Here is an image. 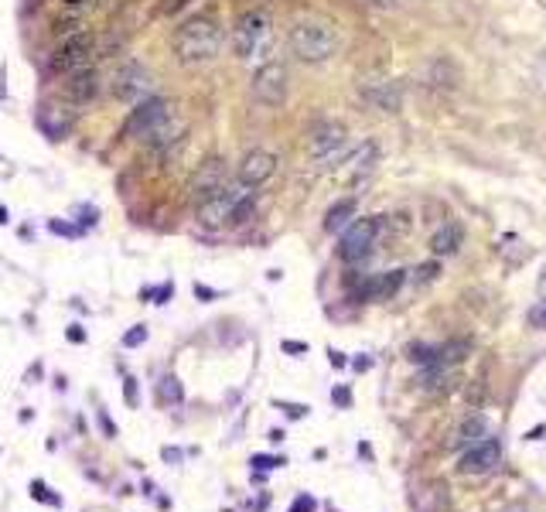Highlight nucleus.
Listing matches in <instances>:
<instances>
[{
  "mask_svg": "<svg viewBox=\"0 0 546 512\" xmlns=\"http://www.w3.org/2000/svg\"><path fill=\"white\" fill-rule=\"evenodd\" d=\"M123 134L140 140V144H151V147H168L171 140H178L181 123L175 120V106L168 99L151 96L130 110V117L123 123Z\"/></svg>",
  "mask_w": 546,
  "mask_h": 512,
  "instance_id": "obj_1",
  "label": "nucleus"
},
{
  "mask_svg": "<svg viewBox=\"0 0 546 512\" xmlns=\"http://www.w3.org/2000/svg\"><path fill=\"white\" fill-rule=\"evenodd\" d=\"M222 24L209 14H198V18H188L171 38V48L181 65H205L212 62L219 52H222Z\"/></svg>",
  "mask_w": 546,
  "mask_h": 512,
  "instance_id": "obj_2",
  "label": "nucleus"
},
{
  "mask_svg": "<svg viewBox=\"0 0 546 512\" xmlns=\"http://www.w3.org/2000/svg\"><path fill=\"white\" fill-rule=\"evenodd\" d=\"M291 52L301 62H328L338 52V31L332 21L321 18H304L291 28Z\"/></svg>",
  "mask_w": 546,
  "mask_h": 512,
  "instance_id": "obj_3",
  "label": "nucleus"
},
{
  "mask_svg": "<svg viewBox=\"0 0 546 512\" xmlns=\"http://www.w3.org/2000/svg\"><path fill=\"white\" fill-rule=\"evenodd\" d=\"M93 59H96V35H89V31H76V35H69V38L52 52L48 69H52L55 76H76V72H82V69H89V62Z\"/></svg>",
  "mask_w": 546,
  "mask_h": 512,
  "instance_id": "obj_4",
  "label": "nucleus"
},
{
  "mask_svg": "<svg viewBox=\"0 0 546 512\" xmlns=\"http://www.w3.org/2000/svg\"><path fill=\"white\" fill-rule=\"evenodd\" d=\"M270 38V21L263 18L260 11H246L243 18L233 24V52L236 59L250 62L253 55L263 52V45Z\"/></svg>",
  "mask_w": 546,
  "mask_h": 512,
  "instance_id": "obj_5",
  "label": "nucleus"
},
{
  "mask_svg": "<svg viewBox=\"0 0 546 512\" xmlns=\"http://www.w3.org/2000/svg\"><path fill=\"white\" fill-rule=\"evenodd\" d=\"M250 188L246 185H229V188H222L219 195L205 198V202H198L195 205V219L202 229H226L229 222H233V212H236V202L246 195Z\"/></svg>",
  "mask_w": 546,
  "mask_h": 512,
  "instance_id": "obj_6",
  "label": "nucleus"
},
{
  "mask_svg": "<svg viewBox=\"0 0 546 512\" xmlns=\"http://www.w3.org/2000/svg\"><path fill=\"white\" fill-rule=\"evenodd\" d=\"M287 65L284 62H263L253 72V99L260 106H280L287 99Z\"/></svg>",
  "mask_w": 546,
  "mask_h": 512,
  "instance_id": "obj_7",
  "label": "nucleus"
},
{
  "mask_svg": "<svg viewBox=\"0 0 546 512\" xmlns=\"http://www.w3.org/2000/svg\"><path fill=\"white\" fill-rule=\"evenodd\" d=\"M379 229H383L379 219H355L349 229H345L342 243H338V256H342L345 263L366 260V256L372 253V246H376V239H379Z\"/></svg>",
  "mask_w": 546,
  "mask_h": 512,
  "instance_id": "obj_8",
  "label": "nucleus"
},
{
  "mask_svg": "<svg viewBox=\"0 0 546 512\" xmlns=\"http://www.w3.org/2000/svg\"><path fill=\"white\" fill-rule=\"evenodd\" d=\"M151 93H154V76L144 69V65H136V62H130V65H123L117 72V79H113V96L123 99V103H144V99H151Z\"/></svg>",
  "mask_w": 546,
  "mask_h": 512,
  "instance_id": "obj_9",
  "label": "nucleus"
},
{
  "mask_svg": "<svg viewBox=\"0 0 546 512\" xmlns=\"http://www.w3.org/2000/svg\"><path fill=\"white\" fill-rule=\"evenodd\" d=\"M345 140H349V130H345V123H338V120H325V123H318L311 130V137H308V151H311V158L318 161H338L342 158V151H345Z\"/></svg>",
  "mask_w": 546,
  "mask_h": 512,
  "instance_id": "obj_10",
  "label": "nucleus"
},
{
  "mask_svg": "<svg viewBox=\"0 0 546 512\" xmlns=\"http://www.w3.org/2000/svg\"><path fill=\"white\" fill-rule=\"evenodd\" d=\"M499 461H502V441H499V437H482V441H475L468 451L461 454L458 472L461 475H488V472L499 468Z\"/></svg>",
  "mask_w": 546,
  "mask_h": 512,
  "instance_id": "obj_11",
  "label": "nucleus"
},
{
  "mask_svg": "<svg viewBox=\"0 0 546 512\" xmlns=\"http://www.w3.org/2000/svg\"><path fill=\"white\" fill-rule=\"evenodd\" d=\"M222 188H229V168L222 158H209L198 164V171L188 181V192L195 195V202H205V198L219 195Z\"/></svg>",
  "mask_w": 546,
  "mask_h": 512,
  "instance_id": "obj_12",
  "label": "nucleus"
},
{
  "mask_svg": "<svg viewBox=\"0 0 546 512\" xmlns=\"http://www.w3.org/2000/svg\"><path fill=\"white\" fill-rule=\"evenodd\" d=\"M273 171H277V158L263 147H253L250 154H243L239 168H236V181L246 185V188H260L263 181H270Z\"/></svg>",
  "mask_w": 546,
  "mask_h": 512,
  "instance_id": "obj_13",
  "label": "nucleus"
},
{
  "mask_svg": "<svg viewBox=\"0 0 546 512\" xmlns=\"http://www.w3.org/2000/svg\"><path fill=\"white\" fill-rule=\"evenodd\" d=\"M96 93H99V79H96L93 69H82L76 76H69V82H65V96L72 99V103H79V106L93 103Z\"/></svg>",
  "mask_w": 546,
  "mask_h": 512,
  "instance_id": "obj_14",
  "label": "nucleus"
},
{
  "mask_svg": "<svg viewBox=\"0 0 546 512\" xmlns=\"http://www.w3.org/2000/svg\"><path fill=\"white\" fill-rule=\"evenodd\" d=\"M407 280V274L403 270H390V274H379L372 277V280H366L362 287H359V297H376V301H386V297H393L396 291H400V284Z\"/></svg>",
  "mask_w": 546,
  "mask_h": 512,
  "instance_id": "obj_15",
  "label": "nucleus"
},
{
  "mask_svg": "<svg viewBox=\"0 0 546 512\" xmlns=\"http://www.w3.org/2000/svg\"><path fill=\"white\" fill-rule=\"evenodd\" d=\"M38 127L48 140H65L72 134V117L65 110H55V106H45L38 113Z\"/></svg>",
  "mask_w": 546,
  "mask_h": 512,
  "instance_id": "obj_16",
  "label": "nucleus"
},
{
  "mask_svg": "<svg viewBox=\"0 0 546 512\" xmlns=\"http://www.w3.org/2000/svg\"><path fill=\"white\" fill-rule=\"evenodd\" d=\"M465 243V229L458 222H444V229H437L430 239V253L434 256H454Z\"/></svg>",
  "mask_w": 546,
  "mask_h": 512,
  "instance_id": "obj_17",
  "label": "nucleus"
},
{
  "mask_svg": "<svg viewBox=\"0 0 546 512\" xmlns=\"http://www.w3.org/2000/svg\"><path fill=\"white\" fill-rule=\"evenodd\" d=\"M355 212H359V202H355V198H338L332 209H328V216H325V233H342V229H349Z\"/></svg>",
  "mask_w": 546,
  "mask_h": 512,
  "instance_id": "obj_18",
  "label": "nucleus"
},
{
  "mask_svg": "<svg viewBox=\"0 0 546 512\" xmlns=\"http://www.w3.org/2000/svg\"><path fill=\"white\" fill-rule=\"evenodd\" d=\"M417 509L420 512H448V489L444 485H427L424 492L417 495Z\"/></svg>",
  "mask_w": 546,
  "mask_h": 512,
  "instance_id": "obj_19",
  "label": "nucleus"
},
{
  "mask_svg": "<svg viewBox=\"0 0 546 512\" xmlns=\"http://www.w3.org/2000/svg\"><path fill=\"white\" fill-rule=\"evenodd\" d=\"M157 400L168 403V407H178V403L185 400L181 379H178V376H161V383H157Z\"/></svg>",
  "mask_w": 546,
  "mask_h": 512,
  "instance_id": "obj_20",
  "label": "nucleus"
},
{
  "mask_svg": "<svg viewBox=\"0 0 546 512\" xmlns=\"http://www.w3.org/2000/svg\"><path fill=\"white\" fill-rule=\"evenodd\" d=\"M482 434H485V417L475 414L461 424V431L454 434V444H475V441H482Z\"/></svg>",
  "mask_w": 546,
  "mask_h": 512,
  "instance_id": "obj_21",
  "label": "nucleus"
},
{
  "mask_svg": "<svg viewBox=\"0 0 546 512\" xmlns=\"http://www.w3.org/2000/svg\"><path fill=\"white\" fill-rule=\"evenodd\" d=\"M468 352H471V345L465 342V338L448 342V345H441V349H437V366H454V362H461Z\"/></svg>",
  "mask_w": 546,
  "mask_h": 512,
  "instance_id": "obj_22",
  "label": "nucleus"
},
{
  "mask_svg": "<svg viewBox=\"0 0 546 512\" xmlns=\"http://www.w3.org/2000/svg\"><path fill=\"white\" fill-rule=\"evenodd\" d=\"M256 212V192H246V195L236 202V212H233V222L229 226H246Z\"/></svg>",
  "mask_w": 546,
  "mask_h": 512,
  "instance_id": "obj_23",
  "label": "nucleus"
},
{
  "mask_svg": "<svg viewBox=\"0 0 546 512\" xmlns=\"http://www.w3.org/2000/svg\"><path fill=\"white\" fill-rule=\"evenodd\" d=\"M366 99H369V103H376L379 110H400V93H396L393 86H383L379 93L366 89Z\"/></svg>",
  "mask_w": 546,
  "mask_h": 512,
  "instance_id": "obj_24",
  "label": "nucleus"
},
{
  "mask_svg": "<svg viewBox=\"0 0 546 512\" xmlns=\"http://www.w3.org/2000/svg\"><path fill=\"white\" fill-rule=\"evenodd\" d=\"M31 495H35L38 502H45V506H55V509L62 506V499H59L55 492H52V489H48L45 482H31Z\"/></svg>",
  "mask_w": 546,
  "mask_h": 512,
  "instance_id": "obj_25",
  "label": "nucleus"
},
{
  "mask_svg": "<svg viewBox=\"0 0 546 512\" xmlns=\"http://www.w3.org/2000/svg\"><path fill=\"white\" fill-rule=\"evenodd\" d=\"M250 465H253L256 472H273V468H284L287 461H284V458H270V454H253Z\"/></svg>",
  "mask_w": 546,
  "mask_h": 512,
  "instance_id": "obj_26",
  "label": "nucleus"
},
{
  "mask_svg": "<svg viewBox=\"0 0 546 512\" xmlns=\"http://www.w3.org/2000/svg\"><path fill=\"white\" fill-rule=\"evenodd\" d=\"M526 321H529V328H540V332H543L546 328V301H536V304L529 308Z\"/></svg>",
  "mask_w": 546,
  "mask_h": 512,
  "instance_id": "obj_27",
  "label": "nucleus"
},
{
  "mask_svg": "<svg viewBox=\"0 0 546 512\" xmlns=\"http://www.w3.org/2000/svg\"><path fill=\"white\" fill-rule=\"evenodd\" d=\"M144 297H154V304H168L175 297V284H164V287H147Z\"/></svg>",
  "mask_w": 546,
  "mask_h": 512,
  "instance_id": "obj_28",
  "label": "nucleus"
},
{
  "mask_svg": "<svg viewBox=\"0 0 546 512\" xmlns=\"http://www.w3.org/2000/svg\"><path fill=\"white\" fill-rule=\"evenodd\" d=\"M147 342V325H134L127 335H123V345L127 349H136V345H144Z\"/></svg>",
  "mask_w": 546,
  "mask_h": 512,
  "instance_id": "obj_29",
  "label": "nucleus"
},
{
  "mask_svg": "<svg viewBox=\"0 0 546 512\" xmlns=\"http://www.w3.org/2000/svg\"><path fill=\"white\" fill-rule=\"evenodd\" d=\"M123 400H127V407H136V403H140V390H136L134 376H127V379H123Z\"/></svg>",
  "mask_w": 546,
  "mask_h": 512,
  "instance_id": "obj_30",
  "label": "nucleus"
},
{
  "mask_svg": "<svg viewBox=\"0 0 546 512\" xmlns=\"http://www.w3.org/2000/svg\"><path fill=\"white\" fill-rule=\"evenodd\" d=\"M314 509H318V499L308 495V492H301L297 499H294V506H291V512H314Z\"/></svg>",
  "mask_w": 546,
  "mask_h": 512,
  "instance_id": "obj_31",
  "label": "nucleus"
},
{
  "mask_svg": "<svg viewBox=\"0 0 546 512\" xmlns=\"http://www.w3.org/2000/svg\"><path fill=\"white\" fill-rule=\"evenodd\" d=\"M48 233H55V236H79L76 226H69V222H62V219H52V222H48Z\"/></svg>",
  "mask_w": 546,
  "mask_h": 512,
  "instance_id": "obj_32",
  "label": "nucleus"
},
{
  "mask_svg": "<svg viewBox=\"0 0 546 512\" xmlns=\"http://www.w3.org/2000/svg\"><path fill=\"white\" fill-rule=\"evenodd\" d=\"M277 407L291 417V420H301V417L308 414V407H301V403H280V400H277Z\"/></svg>",
  "mask_w": 546,
  "mask_h": 512,
  "instance_id": "obj_33",
  "label": "nucleus"
},
{
  "mask_svg": "<svg viewBox=\"0 0 546 512\" xmlns=\"http://www.w3.org/2000/svg\"><path fill=\"white\" fill-rule=\"evenodd\" d=\"M99 431L106 434V437H117V424L110 420V414H106V410H99Z\"/></svg>",
  "mask_w": 546,
  "mask_h": 512,
  "instance_id": "obj_34",
  "label": "nucleus"
},
{
  "mask_svg": "<svg viewBox=\"0 0 546 512\" xmlns=\"http://www.w3.org/2000/svg\"><path fill=\"white\" fill-rule=\"evenodd\" d=\"M280 349L287 355H304L308 352V342H291V338H287V342H280Z\"/></svg>",
  "mask_w": 546,
  "mask_h": 512,
  "instance_id": "obj_35",
  "label": "nucleus"
},
{
  "mask_svg": "<svg viewBox=\"0 0 546 512\" xmlns=\"http://www.w3.org/2000/svg\"><path fill=\"white\" fill-rule=\"evenodd\" d=\"M65 338H69L72 345H79V342H86V328H82V325H69V332H65Z\"/></svg>",
  "mask_w": 546,
  "mask_h": 512,
  "instance_id": "obj_36",
  "label": "nucleus"
},
{
  "mask_svg": "<svg viewBox=\"0 0 546 512\" xmlns=\"http://www.w3.org/2000/svg\"><path fill=\"white\" fill-rule=\"evenodd\" d=\"M188 4H192V0H168V4H164L161 11H164V14H178V11H185Z\"/></svg>",
  "mask_w": 546,
  "mask_h": 512,
  "instance_id": "obj_37",
  "label": "nucleus"
},
{
  "mask_svg": "<svg viewBox=\"0 0 546 512\" xmlns=\"http://www.w3.org/2000/svg\"><path fill=\"white\" fill-rule=\"evenodd\" d=\"M332 400H335V403H338V407H349V403H352L349 390H335V393H332Z\"/></svg>",
  "mask_w": 546,
  "mask_h": 512,
  "instance_id": "obj_38",
  "label": "nucleus"
},
{
  "mask_svg": "<svg viewBox=\"0 0 546 512\" xmlns=\"http://www.w3.org/2000/svg\"><path fill=\"white\" fill-rule=\"evenodd\" d=\"M417 274H420V280H434V277H437V267H434V263H424Z\"/></svg>",
  "mask_w": 546,
  "mask_h": 512,
  "instance_id": "obj_39",
  "label": "nucleus"
},
{
  "mask_svg": "<svg viewBox=\"0 0 546 512\" xmlns=\"http://www.w3.org/2000/svg\"><path fill=\"white\" fill-rule=\"evenodd\" d=\"M161 458H164V461H171V465H178V461H181V451H178V448H164V451H161Z\"/></svg>",
  "mask_w": 546,
  "mask_h": 512,
  "instance_id": "obj_40",
  "label": "nucleus"
},
{
  "mask_svg": "<svg viewBox=\"0 0 546 512\" xmlns=\"http://www.w3.org/2000/svg\"><path fill=\"white\" fill-rule=\"evenodd\" d=\"M352 366H355L359 373H366V369H372V359H369V355H359V359H355Z\"/></svg>",
  "mask_w": 546,
  "mask_h": 512,
  "instance_id": "obj_41",
  "label": "nucleus"
},
{
  "mask_svg": "<svg viewBox=\"0 0 546 512\" xmlns=\"http://www.w3.org/2000/svg\"><path fill=\"white\" fill-rule=\"evenodd\" d=\"M328 362H332L335 369H342V366H345V355H342V352H335V349H332V352H328Z\"/></svg>",
  "mask_w": 546,
  "mask_h": 512,
  "instance_id": "obj_42",
  "label": "nucleus"
},
{
  "mask_svg": "<svg viewBox=\"0 0 546 512\" xmlns=\"http://www.w3.org/2000/svg\"><path fill=\"white\" fill-rule=\"evenodd\" d=\"M195 294H198V297H205V301H212L215 291H212V287H205V284H195Z\"/></svg>",
  "mask_w": 546,
  "mask_h": 512,
  "instance_id": "obj_43",
  "label": "nucleus"
},
{
  "mask_svg": "<svg viewBox=\"0 0 546 512\" xmlns=\"http://www.w3.org/2000/svg\"><path fill=\"white\" fill-rule=\"evenodd\" d=\"M536 291H540V297L546 301V270H543V277H540V284H536Z\"/></svg>",
  "mask_w": 546,
  "mask_h": 512,
  "instance_id": "obj_44",
  "label": "nucleus"
},
{
  "mask_svg": "<svg viewBox=\"0 0 546 512\" xmlns=\"http://www.w3.org/2000/svg\"><path fill=\"white\" fill-rule=\"evenodd\" d=\"M62 4H69V7H86V4H93V0H62Z\"/></svg>",
  "mask_w": 546,
  "mask_h": 512,
  "instance_id": "obj_45",
  "label": "nucleus"
},
{
  "mask_svg": "<svg viewBox=\"0 0 546 512\" xmlns=\"http://www.w3.org/2000/svg\"><path fill=\"white\" fill-rule=\"evenodd\" d=\"M0 226H7V209L0 205Z\"/></svg>",
  "mask_w": 546,
  "mask_h": 512,
  "instance_id": "obj_46",
  "label": "nucleus"
},
{
  "mask_svg": "<svg viewBox=\"0 0 546 512\" xmlns=\"http://www.w3.org/2000/svg\"><path fill=\"white\" fill-rule=\"evenodd\" d=\"M506 512H529V509H526V506H509Z\"/></svg>",
  "mask_w": 546,
  "mask_h": 512,
  "instance_id": "obj_47",
  "label": "nucleus"
}]
</instances>
